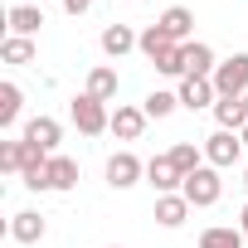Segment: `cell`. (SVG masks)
Segmentation results:
<instances>
[{
  "label": "cell",
  "mask_w": 248,
  "mask_h": 248,
  "mask_svg": "<svg viewBox=\"0 0 248 248\" xmlns=\"http://www.w3.org/2000/svg\"><path fill=\"white\" fill-rule=\"evenodd\" d=\"M180 195L195 204V209H209V204H219V195H224V180H219V170L204 161L200 170H190L185 175V185H180Z\"/></svg>",
  "instance_id": "1"
},
{
  "label": "cell",
  "mask_w": 248,
  "mask_h": 248,
  "mask_svg": "<svg viewBox=\"0 0 248 248\" xmlns=\"http://www.w3.org/2000/svg\"><path fill=\"white\" fill-rule=\"evenodd\" d=\"M68 112H73V127L83 132V137H102V132H112V112H107V102H97V97H73L68 102Z\"/></svg>",
  "instance_id": "2"
},
{
  "label": "cell",
  "mask_w": 248,
  "mask_h": 248,
  "mask_svg": "<svg viewBox=\"0 0 248 248\" xmlns=\"http://www.w3.org/2000/svg\"><path fill=\"white\" fill-rule=\"evenodd\" d=\"M214 93L219 97H243L248 93V54H229L214 68Z\"/></svg>",
  "instance_id": "3"
},
{
  "label": "cell",
  "mask_w": 248,
  "mask_h": 248,
  "mask_svg": "<svg viewBox=\"0 0 248 248\" xmlns=\"http://www.w3.org/2000/svg\"><path fill=\"white\" fill-rule=\"evenodd\" d=\"M238 156H243V137H238V132H224V127H214V132L204 137V161H209L214 170H229Z\"/></svg>",
  "instance_id": "4"
},
{
  "label": "cell",
  "mask_w": 248,
  "mask_h": 248,
  "mask_svg": "<svg viewBox=\"0 0 248 248\" xmlns=\"http://www.w3.org/2000/svg\"><path fill=\"white\" fill-rule=\"evenodd\" d=\"M146 180V161H137L132 151H117L112 161H107V185L112 190H132V185H141Z\"/></svg>",
  "instance_id": "5"
},
{
  "label": "cell",
  "mask_w": 248,
  "mask_h": 248,
  "mask_svg": "<svg viewBox=\"0 0 248 248\" xmlns=\"http://www.w3.org/2000/svg\"><path fill=\"white\" fill-rule=\"evenodd\" d=\"M146 185H151L156 195H175V190L185 185V175H180V166L170 161V151H166V156H151V161H146Z\"/></svg>",
  "instance_id": "6"
},
{
  "label": "cell",
  "mask_w": 248,
  "mask_h": 248,
  "mask_svg": "<svg viewBox=\"0 0 248 248\" xmlns=\"http://www.w3.org/2000/svg\"><path fill=\"white\" fill-rule=\"evenodd\" d=\"M20 141H30V146H39V151L59 156V141H63V127H59L54 117H30V122H25V132H20Z\"/></svg>",
  "instance_id": "7"
},
{
  "label": "cell",
  "mask_w": 248,
  "mask_h": 248,
  "mask_svg": "<svg viewBox=\"0 0 248 248\" xmlns=\"http://www.w3.org/2000/svg\"><path fill=\"white\" fill-rule=\"evenodd\" d=\"M146 112L141 107H132V102H117V112H112V137L117 141H141V132H146Z\"/></svg>",
  "instance_id": "8"
},
{
  "label": "cell",
  "mask_w": 248,
  "mask_h": 248,
  "mask_svg": "<svg viewBox=\"0 0 248 248\" xmlns=\"http://www.w3.org/2000/svg\"><path fill=\"white\" fill-rule=\"evenodd\" d=\"M219 102V93H214V78H180V107H190V112H204V107H214Z\"/></svg>",
  "instance_id": "9"
},
{
  "label": "cell",
  "mask_w": 248,
  "mask_h": 248,
  "mask_svg": "<svg viewBox=\"0 0 248 248\" xmlns=\"http://www.w3.org/2000/svg\"><path fill=\"white\" fill-rule=\"evenodd\" d=\"M214 68H219L214 49H209L204 39H190V44H185V78H214Z\"/></svg>",
  "instance_id": "10"
},
{
  "label": "cell",
  "mask_w": 248,
  "mask_h": 248,
  "mask_svg": "<svg viewBox=\"0 0 248 248\" xmlns=\"http://www.w3.org/2000/svg\"><path fill=\"white\" fill-rule=\"evenodd\" d=\"M190 209H195V204H190L180 190H175V195H156V224H161V229H180V224L190 219Z\"/></svg>",
  "instance_id": "11"
},
{
  "label": "cell",
  "mask_w": 248,
  "mask_h": 248,
  "mask_svg": "<svg viewBox=\"0 0 248 248\" xmlns=\"http://www.w3.org/2000/svg\"><path fill=\"white\" fill-rule=\"evenodd\" d=\"M97 44H102V54H107V59H122V54H132V49L141 44V34H137L132 25H107Z\"/></svg>",
  "instance_id": "12"
},
{
  "label": "cell",
  "mask_w": 248,
  "mask_h": 248,
  "mask_svg": "<svg viewBox=\"0 0 248 248\" xmlns=\"http://www.w3.org/2000/svg\"><path fill=\"white\" fill-rule=\"evenodd\" d=\"M44 233H49V224H44L39 209H20V214L10 219V238H15V243H39Z\"/></svg>",
  "instance_id": "13"
},
{
  "label": "cell",
  "mask_w": 248,
  "mask_h": 248,
  "mask_svg": "<svg viewBox=\"0 0 248 248\" xmlns=\"http://www.w3.org/2000/svg\"><path fill=\"white\" fill-rule=\"evenodd\" d=\"M10 34H20V39H34L39 34V25H44V10L39 5H10Z\"/></svg>",
  "instance_id": "14"
},
{
  "label": "cell",
  "mask_w": 248,
  "mask_h": 248,
  "mask_svg": "<svg viewBox=\"0 0 248 248\" xmlns=\"http://www.w3.org/2000/svg\"><path fill=\"white\" fill-rule=\"evenodd\" d=\"M156 25H161V30H166L175 44H190V30H195V10H185V5H170V10H166Z\"/></svg>",
  "instance_id": "15"
},
{
  "label": "cell",
  "mask_w": 248,
  "mask_h": 248,
  "mask_svg": "<svg viewBox=\"0 0 248 248\" xmlns=\"http://www.w3.org/2000/svg\"><path fill=\"white\" fill-rule=\"evenodd\" d=\"M214 122L224 132H243L248 127V107H243V97H219L214 102Z\"/></svg>",
  "instance_id": "16"
},
{
  "label": "cell",
  "mask_w": 248,
  "mask_h": 248,
  "mask_svg": "<svg viewBox=\"0 0 248 248\" xmlns=\"http://www.w3.org/2000/svg\"><path fill=\"white\" fill-rule=\"evenodd\" d=\"M200 248H248V238H243L238 224H214V229L200 233Z\"/></svg>",
  "instance_id": "17"
},
{
  "label": "cell",
  "mask_w": 248,
  "mask_h": 248,
  "mask_svg": "<svg viewBox=\"0 0 248 248\" xmlns=\"http://www.w3.org/2000/svg\"><path fill=\"white\" fill-rule=\"evenodd\" d=\"M88 97H97V102H112L117 97V68H107V63H97L93 73H88V88H83Z\"/></svg>",
  "instance_id": "18"
},
{
  "label": "cell",
  "mask_w": 248,
  "mask_h": 248,
  "mask_svg": "<svg viewBox=\"0 0 248 248\" xmlns=\"http://www.w3.org/2000/svg\"><path fill=\"white\" fill-rule=\"evenodd\" d=\"M49 185H54L59 195L78 190V161H73V156H54V161H49Z\"/></svg>",
  "instance_id": "19"
},
{
  "label": "cell",
  "mask_w": 248,
  "mask_h": 248,
  "mask_svg": "<svg viewBox=\"0 0 248 248\" xmlns=\"http://www.w3.org/2000/svg\"><path fill=\"white\" fill-rule=\"evenodd\" d=\"M20 112H25V93L15 88V83H0V127H15L20 122Z\"/></svg>",
  "instance_id": "20"
},
{
  "label": "cell",
  "mask_w": 248,
  "mask_h": 248,
  "mask_svg": "<svg viewBox=\"0 0 248 248\" xmlns=\"http://www.w3.org/2000/svg\"><path fill=\"white\" fill-rule=\"evenodd\" d=\"M175 107H180V93H166V88L146 93V102H141V112H146L151 122H166V117H170Z\"/></svg>",
  "instance_id": "21"
},
{
  "label": "cell",
  "mask_w": 248,
  "mask_h": 248,
  "mask_svg": "<svg viewBox=\"0 0 248 248\" xmlns=\"http://www.w3.org/2000/svg\"><path fill=\"white\" fill-rule=\"evenodd\" d=\"M34 39H20V34H10L5 44H0V59H5V63H15V68H25V63H34Z\"/></svg>",
  "instance_id": "22"
},
{
  "label": "cell",
  "mask_w": 248,
  "mask_h": 248,
  "mask_svg": "<svg viewBox=\"0 0 248 248\" xmlns=\"http://www.w3.org/2000/svg\"><path fill=\"white\" fill-rule=\"evenodd\" d=\"M137 49H141V54H146V59L156 63V59H161L166 49H175V39H170V34H166L161 25H146V30H141V44H137Z\"/></svg>",
  "instance_id": "23"
},
{
  "label": "cell",
  "mask_w": 248,
  "mask_h": 248,
  "mask_svg": "<svg viewBox=\"0 0 248 248\" xmlns=\"http://www.w3.org/2000/svg\"><path fill=\"white\" fill-rule=\"evenodd\" d=\"M170 161L180 166V175H190V170L204 166V146H195V141H175V146H170Z\"/></svg>",
  "instance_id": "24"
},
{
  "label": "cell",
  "mask_w": 248,
  "mask_h": 248,
  "mask_svg": "<svg viewBox=\"0 0 248 248\" xmlns=\"http://www.w3.org/2000/svg\"><path fill=\"white\" fill-rule=\"evenodd\" d=\"M0 170H5V175L25 170V141H0Z\"/></svg>",
  "instance_id": "25"
},
{
  "label": "cell",
  "mask_w": 248,
  "mask_h": 248,
  "mask_svg": "<svg viewBox=\"0 0 248 248\" xmlns=\"http://www.w3.org/2000/svg\"><path fill=\"white\" fill-rule=\"evenodd\" d=\"M156 73H166V78H185V44L166 49V54L156 59Z\"/></svg>",
  "instance_id": "26"
},
{
  "label": "cell",
  "mask_w": 248,
  "mask_h": 248,
  "mask_svg": "<svg viewBox=\"0 0 248 248\" xmlns=\"http://www.w3.org/2000/svg\"><path fill=\"white\" fill-rule=\"evenodd\" d=\"M59 5H63L68 15H88V10H93V0H59Z\"/></svg>",
  "instance_id": "27"
},
{
  "label": "cell",
  "mask_w": 248,
  "mask_h": 248,
  "mask_svg": "<svg viewBox=\"0 0 248 248\" xmlns=\"http://www.w3.org/2000/svg\"><path fill=\"white\" fill-rule=\"evenodd\" d=\"M238 229H243V238H248V204H243V214H238Z\"/></svg>",
  "instance_id": "28"
},
{
  "label": "cell",
  "mask_w": 248,
  "mask_h": 248,
  "mask_svg": "<svg viewBox=\"0 0 248 248\" xmlns=\"http://www.w3.org/2000/svg\"><path fill=\"white\" fill-rule=\"evenodd\" d=\"M238 137H243V151H248V127H243V132H238Z\"/></svg>",
  "instance_id": "29"
},
{
  "label": "cell",
  "mask_w": 248,
  "mask_h": 248,
  "mask_svg": "<svg viewBox=\"0 0 248 248\" xmlns=\"http://www.w3.org/2000/svg\"><path fill=\"white\" fill-rule=\"evenodd\" d=\"M243 190H248V170H243Z\"/></svg>",
  "instance_id": "30"
},
{
  "label": "cell",
  "mask_w": 248,
  "mask_h": 248,
  "mask_svg": "<svg viewBox=\"0 0 248 248\" xmlns=\"http://www.w3.org/2000/svg\"><path fill=\"white\" fill-rule=\"evenodd\" d=\"M243 107H248V93H243Z\"/></svg>",
  "instance_id": "31"
},
{
  "label": "cell",
  "mask_w": 248,
  "mask_h": 248,
  "mask_svg": "<svg viewBox=\"0 0 248 248\" xmlns=\"http://www.w3.org/2000/svg\"><path fill=\"white\" fill-rule=\"evenodd\" d=\"M107 248H122V243H107Z\"/></svg>",
  "instance_id": "32"
}]
</instances>
